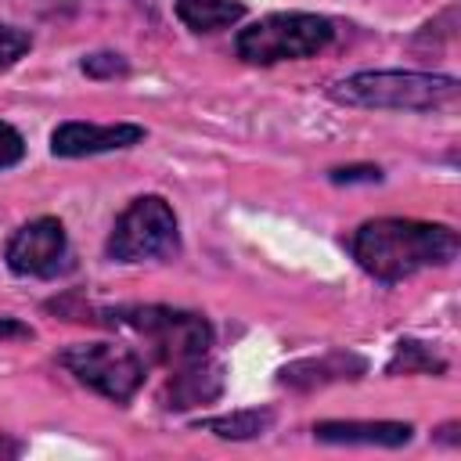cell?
Segmentation results:
<instances>
[{"label":"cell","mask_w":461,"mask_h":461,"mask_svg":"<svg viewBox=\"0 0 461 461\" xmlns=\"http://www.w3.org/2000/svg\"><path fill=\"white\" fill-rule=\"evenodd\" d=\"M353 259L360 270H367L375 281H403L425 267H443L457 256L461 238L447 223H425V220H400L382 216L357 227L349 238Z\"/></svg>","instance_id":"1"},{"label":"cell","mask_w":461,"mask_h":461,"mask_svg":"<svg viewBox=\"0 0 461 461\" xmlns=\"http://www.w3.org/2000/svg\"><path fill=\"white\" fill-rule=\"evenodd\" d=\"M461 94V83L454 76L439 72H357L331 86V97L339 104L353 108H396V112H429L447 108Z\"/></svg>","instance_id":"2"},{"label":"cell","mask_w":461,"mask_h":461,"mask_svg":"<svg viewBox=\"0 0 461 461\" xmlns=\"http://www.w3.org/2000/svg\"><path fill=\"white\" fill-rule=\"evenodd\" d=\"M112 324L130 328L140 335L151 349V360L176 371L194 360H202L212 346V328L194 310H173V306H126L112 313Z\"/></svg>","instance_id":"3"},{"label":"cell","mask_w":461,"mask_h":461,"mask_svg":"<svg viewBox=\"0 0 461 461\" xmlns=\"http://www.w3.org/2000/svg\"><path fill=\"white\" fill-rule=\"evenodd\" d=\"M335 29L324 14L310 11H281L267 14L256 25L241 29L234 40V50L249 65H274V61H299L313 58L331 43Z\"/></svg>","instance_id":"4"},{"label":"cell","mask_w":461,"mask_h":461,"mask_svg":"<svg viewBox=\"0 0 461 461\" xmlns=\"http://www.w3.org/2000/svg\"><path fill=\"white\" fill-rule=\"evenodd\" d=\"M180 252V227L176 212L158 194L133 198L112 234H108V256L119 263H144V259H173Z\"/></svg>","instance_id":"5"},{"label":"cell","mask_w":461,"mask_h":461,"mask_svg":"<svg viewBox=\"0 0 461 461\" xmlns=\"http://www.w3.org/2000/svg\"><path fill=\"white\" fill-rule=\"evenodd\" d=\"M58 360L76 382H83L86 389H94L115 403L133 400V393L144 385V360L130 346L79 342V346H68Z\"/></svg>","instance_id":"6"},{"label":"cell","mask_w":461,"mask_h":461,"mask_svg":"<svg viewBox=\"0 0 461 461\" xmlns=\"http://www.w3.org/2000/svg\"><path fill=\"white\" fill-rule=\"evenodd\" d=\"M4 259L22 277H58L68 267V234L61 220L40 216L18 227L7 241Z\"/></svg>","instance_id":"7"},{"label":"cell","mask_w":461,"mask_h":461,"mask_svg":"<svg viewBox=\"0 0 461 461\" xmlns=\"http://www.w3.org/2000/svg\"><path fill=\"white\" fill-rule=\"evenodd\" d=\"M137 140H144V126H137V122H112V126L61 122L50 133V151L61 155V158H83V155H101V151L130 148Z\"/></svg>","instance_id":"8"},{"label":"cell","mask_w":461,"mask_h":461,"mask_svg":"<svg viewBox=\"0 0 461 461\" xmlns=\"http://www.w3.org/2000/svg\"><path fill=\"white\" fill-rule=\"evenodd\" d=\"M220 393H223V367L209 364L202 357V360L173 371V378L162 389V407L187 411V407H198V403H212Z\"/></svg>","instance_id":"9"},{"label":"cell","mask_w":461,"mask_h":461,"mask_svg":"<svg viewBox=\"0 0 461 461\" xmlns=\"http://www.w3.org/2000/svg\"><path fill=\"white\" fill-rule=\"evenodd\" d=\"M407 421H317L313 436L324 443H346V447H403L411 443Z\"/></svg>","instance_id":"10"},{"label":"cell","mask_w":461,"mask_h":461,"mask_svg":"<svg viewBox=\"0 0 461 461\" xmlns=\"http://www.w3.org/2000/svg\"><path fill=\"white\" fill-rule=\"evenodd\" d=\"M364 360L353 357V353H328L321 360H299L292 367L281 371V382L288 385H299V389H313V385H324V382H342V378H360L364 375Z\"/></svg>","instance_id":"11"},{"label":"cell","mask_w":461,"mask_h":461,"mask_svg":"<svg viewBox=\"0 0 461 461\" xmlns=\"http://www.w3.org/2000/svg\"><path fill=\"white\" fill-rule=\"evenodd\" d=\"M173 4H176L180 22L191 32H216V29H227L245 18L241 0H173Z\"/></svg>","instance_id":"12"},{"label":"cell","mask_w":461,"mask_h":461,"mask_svg":"<svg viewBox=\"0 0 461 461\" xmlns=\"http://www.w3.org/2000/svg\"><path fill=\"white\" fill-rule=\"evenodd\" d=\"M270 421H274V414L263 407V411H234V414L205 418V421H198V429L216 432L223 439H252V436H263L270 429Z\"/></svg>","instance_id":"13"},{"label":"cell","mask_w":461,"mask_h":461,"mask_svg":"<svg viewBox=\"0 0 461 461\" xmlns=\"http://www.w3.org/2000/svg\"><path fill=\"white\" fill-rule=\"evenodd\" d=\"M389 375H414V371H421V375H443L447 371V364L439 360V357H432V349L425 346V342H414V339H403L400 346H396V353H393V360H389V367H385Z\"/></svg>","instance_id":"14"},{"label":"cell","mask_w":461,"mask_h":461,"mask_svg":"<svg viewBox=\"0 0 461 461\" xmlns=\"http://www.w3.org/2000/svg\"><path fill=\"white\" fill-rule=\"evenodd\" d=\"M32 47V36L18 25H0V68L14 65L18 58H25Z\"/></svg>","instance_id":"15"},{"label":"cell","mask_w":461,"mask_h":461,"mask_svg":"<svg viewBox=\"0 0 461 461\" xmlns=\"http://www.w3.org/2000/svg\"><path fill=\"white\" fill-rule=\"evenodd\" d=\"M83 72L94 76V79H112V76H126L130 65H126V58L104 50V54H90V58H83Z\"/></svg>","instance_id":"16"},{"label":"cell","mask_w":461,"mask_h":461,"mask_svg":"<svg viewBox=\"0 0 461 461\" xmlns=\"http://www.w3.org/2000/svg\"><path fill=\"white\" fill-rule=\"evenodd\" d=\"M22 155H25V140H22V133H18L11 122H0V173L11 169V166H18Z\"/></svg>","instance_id":"17"},{"label":"cell","mask_w":461,"mask_h":461,"mask_svg":"<svg viewBox=\"0 0 461 461\" xmlns=\"http://www.w3.org/2000/svg\"><path fill=\"white\" fill-rule=\"evenodd\" d=\"M360 176H364V180H378V169L367 166V169H335V173H331V180H339V184H342V180H360Z\"/></svg>","instance_id":"18"},{"label":"cell","mask_w":461,"mask_h":461,"mask_svg":"<svg viewBox=\"0 0 461 461\" xmlns=\"http://www.w3.org/2000/svg\"><path fill=\"white\" fill-rule=\"evenodd\" d=\"M4 335H14V339H29V335H32V328L18 324L14 317H0V339H4Z\"/></svg>","instance_id":"19"}]
</instances>
